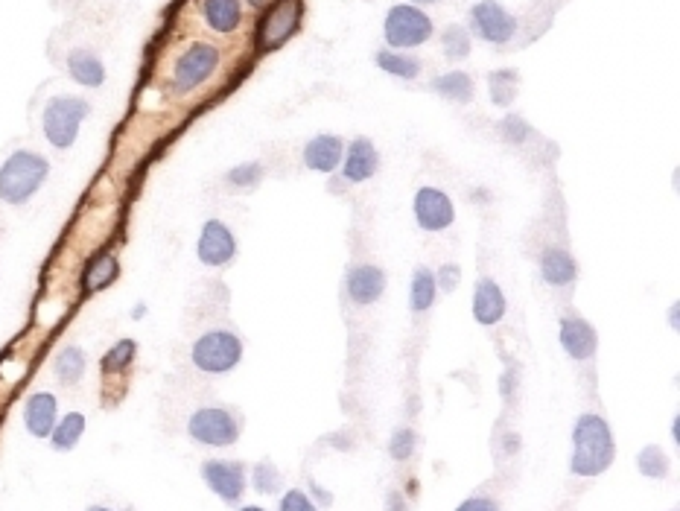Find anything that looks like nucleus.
I'll return each instance as SVG.
<instances>
[{
	"label": "nucleus",
	"instance_id": "nucleus-1",
	"mask_svg": "<svg viewBox=\"0 0 680 511\" xmlns=\"http://www.w3.org/2000/svg\"><path fill=\"white\" fill-rule=\"evenodd\" d=\"M616 456V444L610 427L599 415H581L573 430V462L570 471L575 476H599L608 471Z\"/></svg>",
	"mask_w": 680,
	"mask_h": 511
},
{
	"label": "nucleus",
	"instance_id": "nucleus-2",
	"mask_svg": "<svg viewBox=\"0 0 680 511\" xmlns=\"http://www.w3.org/2000/svg\"><path fill=\"white\" fill-rule=\"evenodd\" d=\"M50 176V161L33 149H15L0 164V202L27 205Z\"/></svg>",
	"mask_w": 680,
	"mask_h": 511
},
{
	"label": "nucleus",
	"instance_id": "nucleus-3",
	"mask_svg": "<svg viewBox=\"0 0 680 511\" xmlns=\"http://www.w3.org/2000/svg\"><path fill=\"white\" fill-rule=\"evenodd\" d=\"M88 114H91V103L82 97L47 100V106L41 111V129H44L47 144L56 149H71Z\"/></svg>",
	"mask_w": 680,
	"mask_h": 511
},
{
	"label": "nucleus",
	"instance_id": "nucleus-4",
	"mask_svg": "<svg viewBox=\"0 0 680 511\" xmlns=\"http://www.w3.org/2000/svg\"><path fill=\"white\" fill-rule=\"evenodd\" d=\"M190 357L193 365L205 374H225L243 360V342L231 330H211L196 339Z\"/></svg>",
	"mask_w": 680,
	"mask_h": 511
},
{
	"label": "nucleus",
	"instance_id": "nucleus-5",
	"mask_svg": "<svg viewBox=\"0 0 680 511\" xmlns=\"http://www.w3.org/2000/svg\"><path fill=\"white\" fill-rule=\"evenodd\" d=\"M304 15V3L301 0H278L266 9V15L257 24V50L269 53L284 47L289 38L298 33Z\"/></svg>",
	"mask_w": 680,
	"mask_h": 511
},
{
	"label": "nucleus",
	"instance_id": "nucleus-6",
	"mask_svg": "<svg viewBox=\"0 0 680 511\" xmlns=\"http://www.w3.org/2000/svg\"><path fill=\"white\" fill-rule=\"evenodd\" d=\"M383 33L389 47H418L424 41H430L435 27H432L430 15L424 9H418L415 3H397L389 9Z\"/></svg>",
	"mask_w": 680,
	"mask_h": 511
},
{
	"label": "nucleus",
	"instance_id": "nucleus-7",
	"mask_svg": "<svg viewBox=\"0 0 680 511\" xmlns=\"http://www.w3.org/2000/svg\"><path fill=\"white\" fill-rule=\"evenodd\" d=\"M216 68H219V47L196 41L181 53L176 68H173V88L179 94L196 91L199 85H205L214 76Z\"/></svg>",
	"mask_w": 680,
	"mask_h": 511
},
{
	"label": "nucleus",
	"instance_id": "nucleus-8",
	"mask_svg": "<svg viewBox=\"0 0 680 511\" xmlns=\"http://www.w3.org/2000/svg\"><path fill=\"white\" fill-rule=\"evenodd\" d=\"M187 433L193 441L205 444V447H228L240 438V424L237 418L222 409V406H205L196 409L187 421Z\"/></svg>",
	"mask_w": 680,
	"mask_h": 511
},
{
	"label": "nucleus",
	"instance_id": "nucleus-9",
	"mask_svg": "<svg viewBox=\"0 0 680 511\" xmlns=\"http://www.w3.org/2000/svg\"><path fill=\"white\" fill-rule=\"evenodd\" d=\"M470 30L488 44H508L517 33V21L497 0H479L470 9Z\"/></svg>",
	"mask_w": 680,
	"mask_h": 511
},
{
	"label": "nucleus",
	"instance_id": "nucleus-10",
	"mask_svg": "<svg viewBox=\"0 0 680 511\" xmlns=\"http://www.w3.org/2000/svg\"><path fill=\"white\" fill-rule=\"evenodd\" d=\"M196 255L205 266H228L234 255H237V240L231 234V228L219 219H208L202 225L199 243H196Z\"/></svg>",
	"mask_w": 680,
	"mask_h": 511
},
{
	"label": "nucleus",
	"instance_id": "nucleus-11",
	"mask_svg": "<svg viewBox=\"0 0 680 511\" xmlns=\"http://www.w3.org/2000/svg\"><path fill=\"white\" fill-rule=\"evenodd\" d=\"M412 208H415L418 225L424 231H432V234L450 228L453 219H456V208H453L450 196L444 190H438V187H421L415 193V205Z\"/></svg>",
	"mask_w": 680,
	"mask_h": 511
},
{
	"label": "nucleus",
	"instance_id": "nucleus-12",
	"mask_svg": "<svg viewBox=\"0 0 680 511\" xmlns=\"http://www.w3.org/2000/svg\"><path fill=\"white\" fill-rule=\"evenodd\" d=\"M202 479L208 482V488L214 491L219 500L225 503H237L246 491V471L240 462H222V459H211L202 465Z\"/></svg>",
	"mask_w": 680,
	"mask_h": 511
},
{
	"label": "nucleus",
	"instance_id": "nucleus-13",
	"mask_svg": "<svg viewBox=\"0 0 680 511\" xmlns=\"http://www.w3.org/2000/svg\"><path fill=\"white\" fill-rule=\"evenodd\" d=\"M59 421V401L50 392H36L24 406V427L33 438H47Z\"/></svg>",
	"mask_w": 680,
	"mask_h": 511
},
{
	"label": "nucleus",
	"instance_id": "nucleus-14",
	"mask_svg": "<svg viewBox=\"0 0 680 511\" xmlns=\"http://www.w3.org/2000/svg\"><path fill=\"white\" fill-rule=\"evenodd\" d=\"M377 167H380V155L368 138H357L354 144L348 146V152L342 155V173H345L348 182H368L377 173Z\"/></svg>",
	"mask_w": 680,
	"mask_h": 511
},
{
	"label": "nucleus",
	"instance_id": "nucleus-15",
	"mask_svg": "<svg viewBox=\"0 0 680 511\" xmlns=\"http://www.w3.org/2000/svg\"><path fill=\"white\" fill-rule=\"evenodd\" d=\"M596 330L593 325H587L584 319H564L561 322V348L573 357V360H590L596 354Z\"/></svg>",
	"mask_w": 680,
	"mask_h": 511
},
{
	"label": "nucleus",
	"instance_id": "nucleus-16",
	"mask_svg": "<svg viewBox=\"0 0 680 511\" xmlns=\"http://www.w3.org/2000/svg\"><path fill=\"white\" fill-rule=\"evenodd\" d=\"M473 316L479 325H497L505 316V295H502L500 284L491 278H482L473 290Z\"/></svg>",
	"mask_w": 680,
	"mask_h": 511
},
{
	"label": "nucleus",
	"instance_id": "nucleus-17",
	"mask_svg": "<svg viewBox=\"0 0 680 511\" xmlns=\"http://www.w3.org/2000/svg\"><path fill=\"white\" fill-rule=\"evenodd\" d=\"M345 144L336 135H319L304 146V164L316 173H333L342 164Z\"/></svg>",
	"mask_w": 680,
	"mask_h": 511
},
{
	"label": "nucleus",
	"instance_id": "nucleus-18",
	"mask_svg": "<svg viewBox=\"0 0 680 511\" xmlns=\"http://www.w3.org/2000/svg\"><path fill=\"white\" fill-rule=\"evenodd\" d=\"M386 292V272L365 263V266H354L348 275V295L357 304H374L380 295Z\"/></svg>",
	"mask_w": 680,
	"mask_h": 511
},
{
	"label": "nucleus",
	"instance_id": "nucleus-19",
	"mask_svg": "<svg viewBox=\"0 0 680 511\" xmlns=\"http://www.w3.org/2000/svg\"><path fill=\"white\" fill-rule=\"evenodd\" d=\"M202 18L214 33L231 36V33H237V27L243 21V3L240 0H202Z\"/></svg>",
	"mask_w": 680,
	"mask_h": 511
},
{
	"label": "nucleus",
	"instance_id": "nucleus-20",
	"mask_svg": "<svg viewBox=\"0 0 680 511\" xmlns=\"http://www.w3.org/2000/svg\"><path fill=\"white\" fill-rule=\"evenodd\" d=\"M68 73L82 88H100L106 82V65L100 62V56H94L91 50H82V47L68 53Z\"/></svg>",
	"mask_w": 680,
	"mask_h": 511
},
{
	"label": "nucleus",
	"instance_id": "nucleus-21",
	"mask_svg": "<svg viewBox=\"0 0 680 511\" xmlns=\"http://www.w3.org/2000/svg\"><path fill=\"white\" fill-rule=\"evenodd\" d=\"M540 272L543 281L552 287H567L575 281V260L570 252L564 249H546L540 257Z\"/></svg>",
	"mask_w": 680,
	"mask_h": 511
},
{
	"label": "nucleus",
	"instance_id": "nucleus-22",
	"mask_svg": "<svg viewBox=\"0 0 680 511\" xmlns=\"http://www.w3.org/2000/svg\"><path fill=\"white\" fill-rule=\"evenodd\" d=\"M117 275H120L117 257L111 255V252H103V255H97L88 263V269L82 275V287H85V292L106 290V287H111L117 281Z\"/></svg>",
	"mask_w": 680,
	"mask_h": 511
},
{
	"label": "nucleus",
	"instance_id": "nucleus-23",
	"mask_svg": "<svg viewBox=\"0 0 680 511\" xmlns=\"http://www.w3.org/2000/svg\"><path fill=\"white\" fill-rule=\"evenodd\" d=\"M432 88H435V94H441L444 100H453V103H470L473 100V79L465 71H450L444 76H435Z\"/></svg>",
	"mask_w": 680,
	"mask_h": 511
},
{
	"label": "nucleus",
	"instance_id": "nucleus-24",
	"mask_svg": "<svg viewBox=\"0 0 680 511\" xmlns=\"http://www.w3.org/2000/svg\"><path fill=\"white\" fill-rule=\"evenodd\" d=\"M82 433H85V415H82V412H71V415H65V418L53 427L50 444H53V450L68 453V450H73V447L79 444Z\"/></svg>",
	"mask_w": 680,
	"mask_h": 511
},
{
	"label": "nucleus",
	"instance_id": "nucleus-25",
	"mask_svg": "<svg viewBox=\"0 0 680 511\" xmlns=\"http://www.w3.org/2000/svg\"><path fill=\"white\" fill-rule=\"evenodd\" d=\"M435 292H438L435 272H430L427 266H418V269H415V275H412V290H409L412 313H424V310H430L432 301H435Z\"/></svg>",
	"mask_w": 680,
	"mask_h": 511
},
{
	"label": "nucleus",
	"instance_id": "nucleus-26",
	"mask_svg": "<svg viewBox=\"0 0 680 511\" xmlns=\"http://www.w3.org/2000/svg\"><path fill=\"white\" fill-rule=\"evenodd\" d=\"M374 62H377L380 71L400 76V79H415V76L421 73V62H418V59H412V56H406V53H397V50H380V53L374 56Z\"/></svg>",
	"mask_w": 680,
	"mask_h": 511
},
{
	"label": "nucleus",
	"instance_id": "nucleus-27",
	"mask_svg": "<svg viewBox=\"0 0 680 511\" xmlns=\"http://www.w3.org/2000/svg\"><path fill=\"white\" fill-rule=\"evenodd\" d=\"M56 377H59V383H65V386H76L79 380H82V374H85V354L79 351V348H65V351H59V357H56Z\"/></svg>",
	"mask_w": 680,
	"mask_h": 511
},
{
	"label": "nucleus",
	"instance_id": "nucleus-28",
	"mask_svg": "<svg viewBox=\"0 0 680 511\" xmlns=\"http://www.w3.org/2000/svg\"><path fill=\"white\" fill-rule=\"evenodd\" d=\"M135 354H138V342H135V339H120V342L108 351L106 357H103L100 368H103L106 374H120V371H126V368L132 365Z\"/></svg>",
	"mask_w": 680,
	"mask_h": 511
},
{
	"label": "nucleus",
	"instance_id": "nucleus-29",
	"mask_svg": "<svg viewBox=\"0 0 680 511\" xmlns=\"http://www.w3.org/2000/svg\"><path fill=\"white\" fill-rule=\"evenodd\" d=\"M441 47H444V56L453 59V62L467 59L470 56V36H467L465 27H459V24L447 27L444 36H441Z\"/></svg>",
	"mask_w": 680,
	"mask_h": 511
},
{
	"label": "nucleus",
	"instance_id": "nucleus-30",
	"mask_svg": "<svg viewBox=\"0 0 680 511\" xmlns=\"http://www.w3.org/2000/svg\"><path fill=\"white\" fill-rule=\"evenodd\" d=\"M637 468H640V474L651 476V479H663L669 474V462H666V456H663V450L657 444H648L645 450H640Z\"/></svg>",
	"mask_w": 680,
	"mask_h": 511
},
{
	"label": "nucleus",
	"instance_id": "nucleus-31",
	"mask_svg": "<svg viewBox=\"0 0 680 511\" xmlns=\"http://www.w3.org/2000/svg\"><path fill=\"white\" fill-rule=\"evenodd\" d=\"M514 94H517V73L500 71L491 76V100L497 106H511Z\"/></svg>",
	"mask_w": 680,
	"mask_h": 511
},
{
	"label": "nucleus",
	"instance_id": "nucleus-32",
	"mask_svg": "<svg viewBox=\"0 0 680 511\" xmlns=\"http://www.w3.org/2000/svg\"><path fill=\"white\" fill-rule=\"evenodd\" d=\"M254 488L260 494H275L281 488V474H278V468L272 462H260L254 468Z\"/></svg>",
	"mask_w": 680,
	"mask_h": 511
},
{
	"label": "nucleus",
	"instance_id": "nucleus-33",
	"mask_svg": "<svg viewBox=\"0 0 680 511\" xmlns=\"http://www.w3.org/2000/svg\"><path fill=\"white\" fill-rule=\"evenodd\" d=\"M263 179V167L260 164H240V167H234L231 173H228V182L234 184V187H254V184Z\"/></svg>",
	"mask_w": 680,
	"mask_h": 511
},
{
	"label": "nucleus",
	"instance_id": "nucleus-34",
	"mask_svg": "<svg viewBox=\"0 0 680 511\" xmlns=\"http://www.w3.org/2000/svg\"><path fill=\"white\" fill-rule=\"evenodd\" d=\"M389 453L397 462H406L415 453V433L412 430H397L392 436V444H389Z\"/></svg>",
	"mask_w": 680,
	"mask_h": 511
},
{
	"label": "nucleus",
	"instance_id": "nucleus-35",
	"mask_svg": "<svg viewBox=\"0 0 680 511\" xmlns=\"http://www.w3.org/2000/svg\"><path fill=\"white\" fill-rule=\"evenodd\" d=\"M281 511H316V506L307 500V494H304V491L289 488L287 494L281 497Z\"/></svg>",
	"mask_w": 680,
	"mask_h": 511
},
{
	"label": "nucleus",
	"instance_id": "nucleus-36",
	"mask_svg": "<svg viewBox=\"0 0 680 511\" xmlns=\"http://www.w3.org/2000/svg\"><path fill=\"white\" fill-rule=\"evenodd\" d=\"M459 278H462V269H459V266H444V269L435 275V284H438L441 290L453 292L459 287Z\"/></svg>",
	"mask_w": 680,
	"mask_h": 511
},
{
	"label": "nucleus",
	"instance_id": "nucleus-37",
	"mask_svg": "<svg viewBox=\"0 0 680 511\" xmlns=\"http://www.w3.org/2000/svg\"><path fill=\"white\" fill-rule=\"evenodd\" d=\"M456 511H500V506L494 500H488V497H470Z\"/></svg>",
	"mask_w": 680,
	"mask_h": 511
},
{
	"label": "nucleus",
	"instance_id": "nucleus-38",
	"mask_svg": "<svg viewBox=\"0 0 680 511\" xmlns=\"http://www.w3.org/2000/svg\"><path fill=\"white\" fill-rule=\"evenodd\" d=\"M389 503H392V511H400V506H397V494H392V497H389Z\"/></svg>",
	"mask_w": 680,
	"mask_h": 511
},
{
	"label": "nucleus",
	"instance_id": "nucleus-39",
	"mask_svg": "<svg viewBox=\"0 0 680 511\" xmlns=\"http://www.w3.org/2000/svg\"><path fill=\"white\" fill-rule=\"evenodd\" d=\"M85 511H114V509H106V506H91V509Z\"/></svg>",
	"mask_w": 680,
	"mask_h": 511
},
{
	"label": "nucleus",
	"instance_id": "nucleus-40",
	"mask_svg": "<svg viewBox=\"0 0 680 511\" xmlns=\"http://www.w3.org/2000/svg\"><path fill=\"white\" fill-rule=\"evenodd\" d=\"M240 511H263V509H260V506H243Z\"/></svg>",
	"mask_w": 680,
	"mask_h": 511
},
{
	"label": "nucleus",
	"instance_id": "nucleus-41",
	"mask_svg": "<svg viewBox=\"0 0 680 511\" xmlns=\"http://www.w3.org/2000/svg\"><path fill=\"white\" fill-rule=\"evenodd\" d=\"M251 6H263V0H251Z\"/></svg>",
	"mask_w": 680,
	"mask_h": 511
},
{
	"label": "nucleus",
	"instance_id": "nucleus-42",
	"mask_svg": "<svg viewBox=\"0 0 680 511\" xmlns=\"http://www.w3.org/2000/svg\"><path fill=\"white\" fill-rule=\"evenodd\" d=\"M415 3H438V0H415Z\"/></svg>",
	"mask_w": 680,
	"mask_h": 511
}]
</instances>
